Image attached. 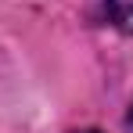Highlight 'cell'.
I'll return each instance as SVG.
<instances>
[{
	"label": "cell",
	"mask_w": 133,
	"mask_h": 133,
	"mask_svg": "<svg viewBox=\"0 0 133 133\" xmlns=\"http://www.w3.org/2000/svg\"><path fill=\"white\" fill-rule=\"evenodd\" d=\"M108 11L122 32H133V0H108Z\"/></svg>",
	"instance_id": "6da1fadb"
},
{
	"label": "cell",
	"mask_w": 133,
	"mask_h": 133,
	"mask_svg": "<svg viewBox=\"0 0 133 133\" xmlns=\"http://www.w3.org/2000/svg\"><path fill=\"white\" fill-rule=\"evenodd\" d=\"M79 133H97V130H79Z\"/></svg>",
	"instance_id": "7a4b0ae2"
},
{
	"label": "cell",
	"mask_w": 133,
	"mask_h": 133,
	"mask_svg": "<svg viewBox=\"0 0 133 133\" xmlns=\"http://www.w3.org/2000/svg\"><path fill=\"white\" fill-rule=\"evenodd\" d=\"M130 126H133V108H130Z\"/></svg>",
	"instance_id": "3957f363"
}]
</instances>
